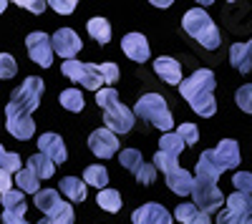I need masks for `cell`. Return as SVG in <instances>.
<instances>
[{
    "instance_id": "obj_1",
    "label": "cell",
    "mask_w": 252,
    "mask_h": 224,
    "mask_svg": "<svg viewBox=\"0 0 252 224\" xmlns=\"http://www.w3.org/2000/svg\"><path fill=\"white\" fill-rule=\"evenodd\" d=\"M215 73L207 71V68H199L194 71L189 78H184L179 84V93L184 96V101L192 106L199 116L204 118H212L215 111H217V101H215Z\"/></svg>"
},
{
    "instance_id": "obj_2",
    "label": "cell",
    "mask_w": 252,
    "mask_h": 224,
    "mask_svg": "<svg viewBox=\"0 0 252 224\" xmlns=\"http://www.w3.org/2000/svg\"><path fill=\"white\" fill-rule=\"evenodd\" d=\"M182 26H184L187 35H192L197 43L204 46L207 51L220 48V30H217V26H215V20L207 15V10H202V8L187 10Z\"/></svg>"
},
{
    "instance_id": "obj_3",
    "label": "cell",
    "mask_w": 252,
    "mask_h": 224,
    "mask_svg": "<svg viewBox=\"0 0 252 224\" xmlns=\"http://www.w3.org/2000/svg\"><path fill=\"white\" fill-rule=\"evenodd\" d=\"M134 116L149 121L152 126H157L161 131H169L174 126V118H172L169 109H166V101L159 93H144L134 106Z\"/></svg>"
},
{
    "instance_id": "obj_4",
    "label": "cell",
    "mask_w": 252,
    "mask_h": 224,
    "mask_svg": "<svg viewBox=\"0 0 252 224\" xmlns=\"http://www.w3.org/2000/svg\"><path fill=\"white\" fill-rule=\"evenodd\" d=\"M217 224H252V196L232 192L224 199V209L217 214Z\"/></svg>"
},
{
    "instance_id": "obj_5",
    "label": "cell",
    "mask_w": 252,
    "mask_h": 224,
    "mask_svg": "<svg viewBox=\"0 0 252 224\" xmlns=\"http://www.w3.org/2000/svg\"><path fill=\"white\" fill-rule=\"evenodd\" d=\"M61 71H63V76H66V78L76 81L78 86L89 88V91H96V93H98L101 86H103L101 71H98V66H94V63H78V60H66V63L61 66Z\"/></svg>"
},
{
    "instance_id": "obj_6",
    "label": "cell",
    "mask_w": 252,
    "mask_h": 224,
    "mask_svg": "<svg viewBox=\"0 0 252 224\" xmlns=\"http://www.w3.org/2000/svg\"><path fill=\"white\" fill-rule=\"evenodd\" d=\"M43 78H35V76H28L26 81H23V86H18L15 91H13V96H10V104L15 106V109H20V111H26V113H31V111H35L38 106H40V96H43Z\"/></svg>"
},
{
    "instance_id": "obj_7",
    "label": "cell",
    "mask_w": 252,
    "mask_h": 224,
    "mask_svg": "<svg viewBox=\"0 0 252 224\" xmlns=\"http://www.w3.org/2000/svg\"><path fill=\"white\" fill-rule=\"evenodd\" d=\"M26 46H28V56L31 60H35L38 66L51 68L53 63V46H51V35H46L43 30H35L26 38Z\"/></svg>"
},
{
    "instance_id": "obj_8",
    "label": "cell",
    "mask_w": 252,
    "mask_h": 224,
    "mask_svg": "<svg viewBox=\"0 0 252 224\" xmlns=\"http://www.w3.org/2000/svg\"><path fill=\"white\" fill-rule=\"evenodd\" d=\"M5 126H8V131L15 136V139H20V141H28L31 136H33V131H35V124H33V118H31V113H26V111H20V109H15L13 104H8L5 106Z\"/></svg>"
},
{
    "instance_id": "obj_9",
    "label": "cell",
    "mask_w": 252,
    "mask_h": 224,
    "mask_svg": "<svg viewBox=\"0 0 252 224\" xmlns=\"http://www.w3.org/2000/svg\"><path fill=\"white\" fill-rule=\"evenodd\" d=\"M134 118H136L134 111L121 106V104H116V106L103 111V124H106V129L111 134H129L131 126H134Z\"/></svg>"
},
{
    "instance_id": "obj_10",
    "label": "cell",
    "mask_w": 252,
    "mask_h": 224,
    "mask_svg": "<svg viewBox=\"0 0 252 224\" xmlns=\"http://www.w3.org/2000/svg\"><path fill=\"white\" fill-rule=\"evenodd\" d=\"M192 196H194V207L202 209L204 214L217 212L220 207H224V196H222L220 187H204V184H197V181H194Z\"/></svg>"
},
{
    "instance_id": "obj_11",
    "label": "cell",
    "mask_w": 252,
    "mask_h": 224,
    "mask_svg": "<svg viewBox=\"0 0 252 224\" xmlns=\"http://www.w3.org/2000/svg\"><path fill=\"white\" fill-rule=\"evenodd\" d=\"M51 46H53V51H56L61 58H66V60H73V56L83 48L81 38L76 35L73 28H61V30H56V35L51 38Z\"/></svg>"
},
{
    "instance_id": "obj_12",
    "label": "cell",
    "mask_w": 252,
    "mask_h": 224,
    "mask_svg": "<svg viewBox=\"0 0 252 224\" xmlns=\"http://www.w3.org/2000/svg\"><path fill=\"white\" fill-rule=\"evenodd\" d=\"M89 146L91 151L98 156V159H111L119 149V139L116 134H111L109 129H96L91 136H89Z\"/></svg>"
},
{
    "instance_id": "obj_13",
    "label": "cell",
    "mask_w": 252,
    "mask_h": 224,
    "mask_svg": "<svg viewBox=\"0 0 252 224\" xmlns=\"http://www.w3.org/2000/svg\"><path fill=\"white\" fill-rule=\"evenodd\" d=\"M131 222L134 224H172V214L157 201H149V204L139 207L131 214Z\"/></svg>"
},
{
    "instance_id": "obj_14",
    "label": "cell",
    "mask_w": 252,
    "mask_h": 224,
    "mask_svg": "<svg viewBox=\"0 0 252 224\" xmlns=\"http://www.w3.org/2000/svg\"><path fill=\"white\" fill-rule=\"evenodd\" d=\"M121 48H124L126 58L136 60V63H144V60H149V40H146L141 33H129V35H124Z\"/></svg>"
},
{
    "instance_id": "obj_15",
    "label": "cell",
    "mask_w": 252,
    "mask_h": 224,
    "mask_svg": "<svg viewBox=\"0 0 252 224\" xmlns=\"http://www.w3.org/2000/svg\"><path fill=\"white\" fill-rule=\"evenodd\" d=\"M38 146H40V154L48 156L53 164H63L68 159V151L63 146V139L58 134H43L38 139Z\"/></svg>"
},
{
    "instance_id": "obj_16",
    "label": "cell",
    "mask_w": 252,
    "mask_h": 224,
    "mask_svg": "<svg viewBox=\"0 0 252 224\" xmlns=\"http://www.w3.org/2000/svg\"><path fill=\"white\" fill-rule=\"evenodd\" d=\"M212 156H215V161L224 171L232 169V167H240V146H237V141H232V139L220 141L217 149H212Z\"/></svg>"
},
{
    "instance_id": "obj_17",
    "label": "cell",
    "mask_w": 252,
    "mask_h": 224,
    "mask_svg": "<svg viewBox=\"0 0 252 224\" xmlns=\"http://www.w3.org/2000/svg\"><path fill=\"white\" fill-rule=\"evenodd\" d=\"M154 71H157V76L164 81V84H169V86H179L182 84V66L169 56L157 58L154 60Z\"/></svg>"
},
{
    "instance_id": "obj_18",
    "label": "cell",
    "mask_w": 252,
    "mask_h": 224,
    "mask_svg": "<svg viewBox=\"0 0 252 224\" xmlns=\"http://www.w3.org/2000/svg\"><path fill=\"white\" fill-rule=\"evenodd\" d=\"M166 176V187H169L174 194H179V196H187V194H192V187H194V176L189 174V171H184V169H172V171H166L164 174Z\"/></svg>"
},
{
    "instance_id": "obj_19",
    "label": "cell",
    "mask_w": 252,
    "mask_h": 224,
    "mask_svg": "<svg viewBox=\"0 0 252 224\" xmlns=\"http://www.w3.org/2000/svg\"><path fill=\"white\" fill-rule=\"evenodd\" d=\"M35 207L43 212L46 217H53V214H58L63 207H66V201L61 199V194L56 189H40L35 194Z\"/></svg>"
},
{
    "instance_id": "obj_20",
    "label": "cell",
    "mask_w": 252,
    "mask_h": 224,
    "mask_svg": "<svg viewBox=\"0 0 252 224\" xmlns=\"http://www.w3.org/2000/svg\"><path fill=\"white\" fill-rule=\"evenodd\" d=\"M174 217H177V222H182V224H212L209 214H204V212L197 209L194 204H179Z\"/></svg>"
},
{
    "instance_id": "obj_21",
    "label": "cell",
    "mask_w": 252,
    "mask_h": 224,
    "mask_svg": "<svg viewBox=\"0 0 252 224\" xmlns=\"http://www.w3.org/2000/svg\"><path fill=\"white\" fill-rule=\"evenodd\" d=\"M229 60H232V66L240 71V73H250L252 68V56L247 51V43H235L229 48Z\"/></svg>"
},
{
    "instance_id": "obj_22",
    "label": "cell",
    "mask_w": 252,
    "mask_h": 224,
    "mask_svg": "<svg viewBox=\"0 0 252 224\" xmlns=\"http://www.w3.org/2000/svg\"><path fill=\"white\" fill-rule=\"evenodd\" d=\"M28 169H31L38 179H51L53 171H56V164H53L48 156H43V154H33V156L28 159Z\"/></svg>"
},
{
    "instance_id": "obj_23",
    "label": "cell",
    "mask_w": 252,
    "mask_h": 224,
    "mask_svg": "<svg viewBox=\"0 0 252 224\" xmlns=\"http://www.w3.org/2000/svg\"><path fill=\"white\" fill-rule=\"evenodd\" d=\"M61 194H66L71 201H83L86 199V184L76 176H66L61 179Z\"/></svg>"
},
{
    "instance_id": "obj_24",
    "label": "cell",
    "mask_w": 252,
    "mask_h": 224,
    "mask_svg": "<svg viewBox=\"0 0 252 224\" xmlns=\"http://www.w3.org/2000/svg\"><path fill=\"white\" fill-rule=\"evenodd\" d=\"M86 28H89V35L94 40H98V43H109L111 40V26L106 18H91Z\"/></svg>"
},
{
    "instance_id": "obj_25",
    "label": "cell",
    "mask_w": 252,
    "mask_h": 224,
    "mask_svg": "<svg viewBox=\"0 0 252 224\" xmlns=\"http://www.w3.org/2000/svg\"><path fill=\"white\" fill-rule=\"evenodd\" d=\"M15 184L20 187V192H23V194H38L40 192V179L31 169H20L15 174Z\"/></svg>"
},
{
    "instance_id": "obj_26",
    "label": "cell",
    "mask_w": 252,
    "mask_h": 224,
    "mask_svg": "<svg viewBox=\"0 0 252 224\" xmlns=\"http://www.w3.org/2000/svg\"><path fill=\"white\" fill-rule=\"evenodd\" d=\"M83 184H89V187H106L109 184V171L106 167H101V164H94V167H86V171H83Z\"/></svg>"
},
{
    "instance_id": "obj_27",
    "label": "cell",
    "mask_w": 252,
    "mask_h": 224,
    "mask_svg": "<svg viewBox=\"0 0 252 224\" xmlns=\"http://www.w3.org/2000/svg\"><path fill=\"white\" fill-rule=\"evenodd\" d=\"M61 106L68 109V111H76V113L83 111V106H86V104H83V93L76 91V88H66L61 93Z\"/></svg>"
},
{
    "instance_id": "obj_28",
    "label": "cell",
    "mask_w": 252,
    "mask_h": 224,
    "mask_svg": "<svg viewBox=\"0 0 252 224\" xmlns=\"http://www.w3.org/2000/svg\"><path fill=\"white\" fill-rule=\"evenodd\" d=\"M98 207H103L106 212L116 214V212L121 209V196H119V192H116V189H101V192H98Z\"/></svg>"
},
{
    "instance_id": "obj_29",
    "label": "cell",
    "mask_w": 252,
    "mask_h": 224,
    "mask_svg": "<svg viewBox=\"0 0 252 224\" xmlns=\"http://www.w3.org/2000/svg\"><path fill=\"white\" fill-rule=\"evenodd\" d=\"M159 151H164V154H172V156H179L182 154V149H184V141L177 136V134H164L161 136V141H159Z\"/></svg>"
},
{
    "instance_id": "obj_30",
    "label": "cell",
    "mask_w": 252,
    "mask_h": 224,
    "mask_svg": "<svg viewBox=\"0 0 252 224\" xmlns=\"http://www.w3.org/2000/svg\"><path fill=\"white\" fill-rule=\"evenodd\" d=\"M119 161H121V167H126L131 174L144 164V159H141V151H136V149H124L121 154H119Z\"/></svg>"
},
{
    "instance_id": "obj_31",
    "label": "cell",
    "mask_w": 252,
    "mask_h": 224,
    "mask_svg": "<svg viewBox=\"0 0 252 224\" xmlns=\"http://www.w3.org/2000/svg\"><path fill=\"white\" fill-rule=\"evenodd\" d=\"M38 224H73V207L66 204L58 214H53V217H43Z\"/></svg>"
},
{
    "instance_id": "obj_32",
    "label": "cell",
    "mask_w": 252,
    "mask_h": 224,
    "mask_svg": "<svg viewBox=\"0 0 252 224\" xmlns=\"http://www.w3.org/2000/svg\"><path fill=\"white\" fill-rule=\"evenodd\" d=\"M179 167V161H177V156H172V154H164V151H159L157 156H154V169L157 171H172V169H177Z\"/></svg>"
},
{
    "instance_id": "obj_33",
    "label": "cell",
    "mask_w": 252,
    "mask_h": 224,
    "mask_svg": "<svg viewBox=\"0 0 252 224\" xmlns=\"http://www.w3.org/2000/svg\"><path fill=\"white\" fill-rule=\"evenodd\" d=\"M96 104L106 111V109H111V106H116L119 104V93H116V88H101L98 93H96Z\"/></svg>"
},
{
    "instance_id": "obj_34",
    "label": "cell",
    "mask_w": 252,
    "mask_h": 224,
    "mask_svg": "<svg viewBox=\"0 0 252 224\" xmlns=\"http://www.w3.org/2000/svg\"><path fill=\"white\" fill-rule=\"evenodd\" d=\"M26 209H28L26 201H23V204H18L15 209H5V212H3V224H28V222L23 219Z\"/></svg>"
},
{
    "instance_id": "obj_35",
    "label": "cell",
    "mask_w": 252,
    "mask_h": 224,
    "mask_svg": "<svg viewBox=\"0 0 252 224\" xmlns=\"http://www.w3.org/2000/svg\"><path fill=\"white\" fill-rule=\"evenodd\" d=\"M232 184H235V192L240 194H252V174L250 171H237L232 176Z\"/></svg>"
},
{
    "instance_id": "obj_36",
    "label": "cell",
    "mask_w": 252,
    "mask_h": 224,
    "mask_svg": "<svg viewBox=\"0 0 252 224\" xmlns=\"http://www.w3.org/2000/svg\"><path fill=\"white\" fill-rule=\"evenodd\" d=\"M18 73V63L10 53H0V78H13Z\"/></svg>"
},
{
    "instance_id": "obj_37",
    "label": "cell",
    "mask_w": 252,
    "mask_h": 224,
    "mask_svg": "<svg viewBox=\"0 0 252 224\" xmlns=\"http://www.w3.org/2000/svg\"><path fill=\"white\" fill-rule=\"evenodd\" d=\"M237 106L245 113H252V84H245L237 88Z\"/></svg>"
},
{
    "instance_id": "obj_38",
    "label": "cell",
    "mask_w": 252,
    "mask_h": 224,
    "mask_svg": "<svg viewBox=\"0 0 252 224\" xmlns=\"http://www.w3.org/2000/svg\"><path fill=\"white\" fill-rule=\"evenodd\" d=\"M98 71H101V78H103V86L106 88H111L119 81V66L116 63H101Z\"/></svg>"
},
{
    "instance_id": "obj_39",
    "label": "cell",
    "mask_w": 252,
    "mask_h": 224,
    "mask_svg": "<svg viewBox=\"0 0 252 224\" xmlns=\"http://www.w3.org/2000/svg\"><path fill=\"white\" fill-rule=\"evenodd\" d=\"M177 136L184 141V146H192V144H197L199 131H197V126H194V124H182V126H179V131H177Z\"/></svg>"
},
{
    "instance_id": "obj_40",
    "label": "cell",
    "mask_w": 252,
    "mask_h": 224,
    "mask_svg": "<svg viewBox=\"0 0 252 224\" xmlns=\"http://www.w3.org/2000/svg\"><path fill=\"white\" fill-rule=\"evenodd\" d=\"M23 192L20 189H10V192H5V194H0V204H3L5 209H15L18 204H23Z\"/></svg>"
},
{
    "instance_id": "obj_41",
    "label": "cell",
    "mask_w": 252,
    "mask_h": 224,
    "mask_svg": "<svg viewBox=\"0 0 252 224\" xmlns=\"http://www.w3.org/2000/svg\"><path fill=\"white\" fill-rule=\"evenodd\" d=\"M134 176L141 181V184H154V181H157V169H154V164H141L134 171Z\"/></svg>"
},
{
    "instance_id": "obj_42",
    "label": "cell",
    "mask_w": 252,
    "mask_h": 224,
    "mask_svg": "<svg viewBox=\"0 0 252 224\" xmlns=\"http://www.w3.org/2000/svg\"><path fill=\"white\" fill-rule=\"evenodd\" d=\"M48 5L61 15H71L76 10V0H53V3H48Z\"/></svg>"
},
{
    "instance_id": "obj_43",
    "label": "cell",
    "mask_w": 252,
    "mask_h": 224,
    "mask_svg": "<svg viewBox=\"0 0 252 224\" xmlns=\"http://www.w3.org/2000/svg\"><path fill=\"white\" fill-rule=\"evenodd\" d=\"M15 5H20V8H26V10H31V13H43L48 3H40V0H18Z\"/></svg>"
},
{
    "instance_id": "obj_44",
    "label": "cell",
    "mask_w": 252,
    "mask_h": 224,
    "mask_svg": "<svg viewBox=\"0 0 252 224\" xmlns=\"http://www.w3.org/2000/svg\"><path fill=\"white\" fill-rule=\"evenodd\" d=\"M13 189V181H10V174L8 171H3L0 169V194H5V192H10Z\"/></svg>"
},
{
    "instance_id": "obj_45",
    "label": "cell",
    "mask_w": 252,
    "mask_h": 224,
    "mask_svg": "<svg viewBox=\"0 0 252 224\" xmlns=\"http://www.w3.org/2000/svg\"><path fill=\"white\" fill-rule=\"evenodd\" d=\"M152 5H157V8H169V5H172V0H154Z\"/></svg>"
},
{
    "instance_id": "obj_46",
    "label": "cell",
    "mask_w": 252,
    "mask_h": 224,
    "mask_svg": "<svg viewBox=\"0 0 252 224\" xmlns=\"http://www.w3.org/2000/svg\"><path fill=\"white\" fill-rule=\"evenodd\" d=\"M5 156H8V151L3 149V144H0V169H3V164H5Z\"/></svg>"
},
{
    "instance_id": "obj_47",
    "label": "cell",
    "mask_w": 252,
    "mask_h": 224,
    "mask_svg": "<svg viewBox=\"0 0 252 224\" xmlns=\"http://www.w3.org/2000/svg\"><path fill=\"white\" fill-rule=\"evenodd\" d=\"M5 8H8V3H5V0H0V13H5Z\"/></svg>"
},
{
    "instance_id": "obj_48",
    "label": "cell",
    "mask_w": 252,
    "mask_h": 224,
    "mask_svg": "<svg viewBox=\"0 0 252 224\" xmlns=\"http://www.w3.org/2000/svg\"><path fill=\"white\" fill-rule=\"evenodd\" d=\"M247 51H250V56H252V40H250V43H247Z\"/></svg>"
}]
</instances>
